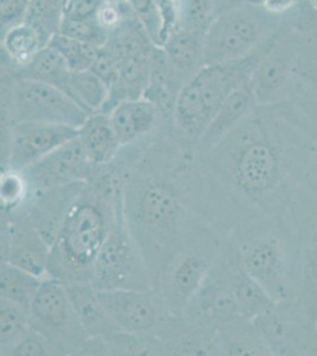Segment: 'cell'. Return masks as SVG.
Returning a JSON list of instances; mask_svg holds the SVG:
<instances>
[{
    "label": "cell",
    "mask_w": 317,
    "mask_h": 356,
    "mask_svg": "<svg viewBox=\"0 0 317 356\" xmlns=\"http://www.w3.org/2000/svg\"><path fill=\"white\" fill-rule=\"evenodd\" d=\"M103 0H68L65 18L83 19L96 17Z\"/></svg>",
    "instance_id": "45"
},
{
    "label": "cell",
    "mask_w": 317,
    "mask_h": 356,
    "mask_svg": "<svg viewBox=\"0 0 317 356\" xmlns=\"http://www.w3.org/2000/svg\"><path fill=\"white\" fill-rule=\"evenodd\" d=\"M317 131L289 102L257 105L221 142L196 151L198 206L224 235L261 222L296 227L317 206Z\"/></svg>",
    "instance_id": "1"
},
{
    "label": "cell",
    "mask_w": 317,
    "mask_h": 356,
    "mask_svg": "<svg viewBox=\"0 0 317 356\" xmlns=\"http://www.w3.org/2000/svg\"><path fill=\"white\" fill-rule=\"evenodd\" d=\"M186 81L174 70L164 49L155 45L151 53V76L144 97L157 106L166 122H172L178 97Z\"/></svg>",
    "instance_id": "24"
},
{
    "label": "cell",
    "mask_w": 317,
    "mask_h": 356,
    "mask_svg": "<svg viewBox=\"0 0 317 356\" xmlns=\"http://www.w3.org/2000/svg\"><path fill=\"white\" fill-rule=\"evenodd\" d=\"M151 53L123 61L117 80L109 88L108 99L101 112L109 113L121 102L144 97L151 76Z\"/></svg>",
    "instance_id": "29"
},
{
    "label": "cell",
    "mask_w": 317,
    "mask_h": 356,
    "mask_svg": "<svg viewBox=\"0 0 317 356\" xmlns=\"http://www.w3.org/2000/svg\"><path fill=\"white\" fill-rule=\"evenodd\" d=\"M300 17L276 16L253 1L219 13L206 30L205 65L236 61L256 53L285 28L298 24Z\"/></svg>",
    "instance_id": "6"
},
{
    "label": "cell",
    "mask_w": 317,
    "mask_h": 356,
    "mask_svg": "<svg viewBox=\"0 0 317 356\" xmlns=\"http://www.w3.org/2000/svg\"><path fill=\"white\" fill-rule=\"evenodd\" d=\"M268 13L276 16L298 18L301 16L307 1L305 0H251Z\"/></svg>",
    "instance_id": "43"
},
{
    "label": "cell",
    "mask_w": 317,
    "mask_h": 356,
    "mask_svg": "<svg viewBox=\"0 0 317 356\" xmlns=\"http://www.w3.org/2000/svg\"><path fill=\"white\" fill-rule=\"evenodd\" d=\"M298 243V288L293 300L311 322L317 318V206L295 227Z\"/></svg>",
    "instance_id": "19"
},
{
    "label": "cell",
    "mask_w": 317,
    "mask_h": 356,
    "mask_svg": "<svg viewBox=\"0 0 317 356\" xmlns=\"http://www.w3.org/2000/svg\"><path fill=\"white\" fill-rule=\"evenodd\" d=\"M122 63L123 61L117 56V54L114 50L107 45H103L98 49L96 60L94 62L90 70L97 77H100L108 88H110L114 81L117 80Z\"/></svg>",
    "instance_id": "41"
},
{
    "label": "cell",
    "mask_w": 317,
    "mask_h": 356,
    "mask_svg": "<svg viewBox=\"0 0 317 356\" xmlns=\"http://www.w3.org/2000/svg\"><path fill=\"white\" fill-rule=\"evenodd\" d=\"M46 278H40L31 272L11 263L1 261L0 267V298L10 300L30 310L35 297Z\"/></svg>",
    "instance_id": "33"
},
{
    "label": "cell",
    "mask_w": 317,
    "mask_h": 356,
    "mask_svg": "<svg viewBox=\"0 0 317 356\" xmlns=\"http://www.w3.org/2000/svg\"><path fill=\"white\" fill-rule=\"evenodd\" d=\"M181 316L213 332L241 318L226 278L221 251L204 283Z\"/></svg>",
    "instance_id": "18"
},
{
    "label": "cell",
    "mask_w": 317,
    "mask_h": 356,
    "mask_svg": "<svg viewBox=\"0 0 317 356\" xmlns=\"http://www.w3.org/2000/svg\"><path fill=\"white\" fill-rule=\"evenodd\" d=\"M315 332H316V337H317V318H316V322H315Z\"/></svg>",
    "instance_id": "50"
},
{
    "label": "cell",
    "mask_w": 317,
    "mask_h": 356,
    "mask_svg": "<svg viewBox=\"0 0 317 356\" xmlns=\"http://www.w3.org/2000/svg\"><path fill=\"white\" fill-rule=\"evenodd\" d=\"M65 286L89 339H100L120 332L103 308L92 283H65Z\"/></svg>",
    "instance_id": "26"
},
{
    "label": "cell",
    "mask_w": 317,
    "mask_h": 356,
    "mask_svg": "<svg viewBox=\"0 0 317 356\" xmlns=\"http://www.w3.org/2000/svg\"><path fill=\"white\" fill-rule=\"evenodd\" d=\"M105 45L114 50L122 61L148 55L155 47L134 8L117 28L109 33L108 41Z\"/></svg>",
    "instance_id": "31"
},
{
    "label": "cell",
    "mask_w": 317,
    "mask_h": 356,
    "mask_svg": "<svg viewBox=\"0 0 317 356\" xmlns=\"http://www.w3.org/2000/svg\"><path fill=\"white\" fill-rule=\"evenodd\" d=\"M226 278L237 303L241 318L253 321L261 315L275 300L265 292L257 280L250 275L241 261L237 245L231 238H226L221 247Z\"/></svg>",
    "instance_id": "20"
},
{
    "label": "cell",
    "mask_w": 317,
    "mask_h": 356,
    "mask_svg": "<svg viewBox=\"0 0 317 356\" xmlns=\"http://www.w3.org/2000/svg\"><path fill=\"white\" fill-rule=\"evenodd\" d=\"M90 114L55 86L1 76V122H50L80 129Z\"/></svg>",
    "instance_id": "8"
},
{
    "label": "cell",
    "mask_w": 317,
    "mask_h": 356,
    "mask_svg": "<svg viewBox=\"0 0 317 356\" xmlns=\"http://www.w3.org/2000/svg\"><path fill=\"white\" fill-rule=\"evenodd\" d=\"M275 38L256 53L241 60L205 65L186 82L178 97L172 120L181 138L196 147L225 100L250 81L256 65Z\"/></svg>",
    "instance_id": "4"
},
{
    "label": "cell",
    "mask_w": 317,
    "mask_h": 356,
    "mask_svg": "<svg viewBox=\"0 0 317 356\" xmlns=\"http://www.w3.org/2000/svg\"><path fill=\"white\" fill-rule=\"evenodd\" d=\"M225 239L212 223H201L173 257L154 289L172 315L185 312L211 271Z\"/></svg>",
    "instance_id": "7"
},
{
    "label": "cell",
    "mask_w": 317,
    "mask_h": 356,
    "mask_svg": "<svg viewBox=\"0 0 317 356\" xmlns=\"http://www.w3.org/2000/svg\"><path fill=\"white\" fill-rule=\"evenodd\" d=\"M48 45L55 49L65 58L69 68L73 72L90 70L100 49L95 45L89 44L87 42L65 36L63 33H57L49 42Z\"/></svg>",
    "instance_id": "37"
},
{
    "label": "cell",
    "mask_w": 317,
    "mask_h": 356,
    "mask_svg": "<svg viewBox=\"0 0 317 356\" xmlns=\"http://www.w3.org/2000/svg\"><path fill=\"white\" fill-rule=\"evenodd\" d=\"M257 102L253 95L250 81L241 85L230 95L216 115L212 118L204 134L196 145L197 152H204L221 142L231 131L234 130L248 117Z\"/></svg>",
    "instance_id": "23"
},
{
    "label": "cell",
    "mask_w": 317,
    "mask_h": 356,
    "mask_svg": "<svg viewBox=\"0 0 317 356\" xmlns=\"http://www.w3.org/2000/svg\"><path fill=\"white\" fill-rule=\"evenodd\" d=\"M236 243L245 268L275 302L293 300L298 288L295 228L261 222L228 236Z\"/></svg>",
    "instance_id": "5"
},
{
    "label": "cell",
    "mask_w": 317,
    "mask_h": 356,
    "mask_svg": "<svg viewBox=\"0 0 317 356\" xmlns=\"http://www.w3.org/2000/svg\"><path fill=\"white\" fill-rule=\"evenodd\" d=\"M57 349L44 336L33 330L13 349L11 356H58Z\"/></svg>",
    "instance_id": "42"
},
{
    "label": "cell",
    "mask_w": 317,
    "mask_h": 356,
    "mask_svg": "<svg viewBox=\"0 0 317 356\" xmlns=\"http://www.w3.org/2000/svg\"><path fill=\"white\" fill-rule=\"evenodd\" d=\"M311 186H313L314 195L317 200V156L314 164L313 176H311Z\"/></svg>",
    "instance_id": "47"
},
{
    "label": "cell",
    "mask_w": 317,
    "mask_h": 356,
    "mask_svg": "<svg viewBox=\"0 0 317 356\" xmlns=\"http://www.w3.org/2000/svg\"><path fill=\"white\" fill-rule=\"evenodd\" d=\"M250 1L251 0H214V17Z\"/></svg>",
    "instance_id": "46"
},
{
    "label": "cell",
    "mask_w": 317,
    "mask_h": 356,
    "mask_svg": "<svg viewBox=\"0 0 317 356\" xmlns=\"http://www.w3.org/2000/svg\"><path fill=\"white\" fill-rule=\"evenodd\" d=\"M71 72L73 70L69 68L65 58L55 49L46 45L30 65L12 72H1V76L36 80L55 86L62 92H65Z\"/></svg>",
    "instance_id": "32"
},
{
    "label": "cell",
    "mask_w": 317,
    "mask_h": 356,
    "mask_svg": "<svg viewBox=\"0 0 317 356\" xmlns=\"http://www.w3.org/2000/svg\"><path fill=\"white\" fill-rule=\"evenodd\" d=\"M218 355L273 356L253 321L239 318L216 334Z\"/></svg>",
    "instance_id": "30"
},
{
    "label": "cell",
    "mask_w": 317,
    "mask_h": 356,
    "mask_svg": "<svg viewBox=\"0 0 317 356\" xmlns=\"http://www.w3.org/2000/svg\"><path fill=\"white\" fill-rule=\"evenodd\" d=\"M110 1H119V3H122V1H128V0H110Z\"/></svg>",
    "instance_id": "49"
},
{
    "label": "cell",
    "mask_w": 317,
    "mask_h": 356,
    "mask_svg": "<svg viewBox=\"0 0 317 356\" xmlns=\"http://www.w3.org/2000/svg\"><path fill=\"white\" fill-rule=\"evenodd\" d=\"M31 191L24 172L11 168L1 169L0 203L1 211H13L28 202Z\"/></svg>",
    "instance_id": "38"
},
{
    "label": "cell",
    "mask_w": 317,
    "mask_h": 356,
    "mask_svg": "<svg viewBox=\"0 0 317 356\" xmlns=\"http://www.w3.org/2000/svg\"><path fill=\"white\" fill-rule=\"evenodd\" d=\"M115 162L122 171L125 222L155 289L189 234L209 221L198 207L196 147L165 122L152 137L122 146Z\"/></svg>",
    "instance_id": "2"
},
{
    "label": "cell",
    "mask_w": 317,
    "mask_h": 356,
    "mask_svg": "<svg viewBox=\"0 0 317 356\" xmlns=\"http://www.w3.org/2000/svg\"><path fill=\"white\" fill-rule=\"evenodd\" d=\"M97 296L121 332L154 334L161 322L172 315L154 289L97 290Z\"/></svg>",
    "instance_id": "16"
},
{
    "label": "cell",
    "mask_w": 317,
    "mask_h": 356,
    "mask_svg": "<svg viewBox=\"0 0 317 356\" xmlns=\"http://www.w3.org/2000/svg\"><path fill=\"white\" fill-rule=\"evenodd\" d=\"M77 134V129L50 122H1V169L25 170Z\"/></svg>",
    "instance_id": "13"
},
{
    "label": "cell",
    "mask_w": 317,
    "mask_h": 356,
    "mask_svg": "<svg viewBox=\"0 0 317 356\" xmlns=\"http://www.w3.org/2000/svg\"><path fill=\"white\" fill-rule=\"evenodd\" d=\"M28 314L33 330L44 336L60 356L83 355L89 336L78 320L65 283L55 278L44 280Z\"/></svg>",
    "instance_id": "9"
},
{
    "label": "cell",
    "mask_w": 317,
    "mask_h": 356,
    "mask_svg": "<svg viewBox=\"0 0 317 356\" xmlns=\"http://www.w3.org/2000/svg\"><path fill=\"white\" fill-rule=\"evenodd\" d=\"M92 285L96 290H152L145 258L125 222L123 208L117 213L108 239L94 267Z\"/></svg>",
    "instance_id": "10"
},
{
    "label": "cell",
    "mask_w": 317,
    "mask_h": 356,
    "mask_svg": "<svg viewBox=\"0 0 317 356\" xmlns=\"http://www.w3.org/2000/svg\"><path fill=\"white\" fill-rule=\"evenodd\" d=\"M50 252L51 246L33 225L25 206L1 211V261L49 278Z\"/></svg>",
    "instance_id": "14"
},
{
    "label": "cell",
    "mask_w": 317,
    "mask_h": 356,
    "mask_svg": "<svg viewBox=\"0 0 317 356\" xmlns=\"http://www.w3.org/2000/svg\"><path fill=\"white\" fill-rule=\"evenodd\" d=\"M68 0H28L25 21L33 25L46 45L60 33Z\"/></svg>",
    "instance_id": "36"
},
{
    "label": "cell",
    "mask_w": 317,
    "mask_h": 356,
    "mask_svg": "<svg viewBox=\"0 0 317 356\" xmlns=\"http://www.w3.org/2000/svg\"><path fill=\"white\" fill-rule=\"evenodd\" d=\"M122 171L117 162L85 182L51 245L49 278L92 283L94 267L122 208Z\"/></svg>",
    "instance_id": "3"
},
{
    "label": "cell",
    "mask_w": 317,
    "mask_h": 356,
    "mask_svg": "<svg viewBox=\"0 0 317 356\" xmlns=\"http://www.w3.org/2000/svg\"><path fill=\"white\" fill-rule=\"evenodd\" d=\"M65 93L89 114L101 112L108 99L109 88L92 70L71 72Z\"/></svg>",
    "instance_id": "34"
},
{
    "label": "cell",
    "mask_w": 317,
    "mask_h": 356,
    "mask_svg": "<svg viewBox=\"0 0 317 356\" xmlns=\"http://www.w3.org/2000/svg\"><path fill=\"white\" fill-rule=\"evenodd\" d=\"M33 332L28 310L0 298V352L11 356L13 349Z\"/></svg>",
    "instance_id": "35"
},
{
    "label": "cell",
    "mask_w": 317,
    "mask_h": 356,
    "mask_svg": "<svg viewBox=\"0 0 317 356\" xmlns=\"http://www.w3.org/2000/svg\"><path fill=\"white\" fill-rule=\"evenodd\" d=\"M78 139L89 159L98 166L109 165L120 152V140L112 127L108 113L90 114L78 129Z\"/></svg>",
    "instance_id": "27"
},
{
    "label": "cell",
    "mask_w": 317,
    "mask_h": 356,
    "mask_svg": "<svg viewBox=\"0 0 317 356\" xmlns=\"http://www.w3.org/2000/svg\"><path fill=\"white\" fill-rule=\"evenodd\" d=\"M60 33L65 36L73 37L80 41L87 42L89 44L101 48L108 41L109 33L105 30L96 17L83 18V19H70L65 18Z\"/></svg>",
    "instance_id": "39"
},
{
    "label": "cell",
    "mask_w": 317,
    "mask_h": 356,
    "mask_svg": "<svg viewBox=\"0 0 317 356\" xmlns=\"http://www.w3.org/2000/svg\"><path fill=\"white\" fill-rule=\"evenodd\" d=\"M179 28L206 31L214 18V0H179Z\"/></svg>",
    "instance_id": "40"
},
{
    "label": "cell",
    "mask_w": 317,
    "mask_h": 356,
    "mask_svg": "<svg viewBox=\"0 0 317 356\" xmlns=\"http://www.w3.org/2000/svg\"><path fill=\"white\" fill-rule=\"evenodd\" d=\"M300 53V31L296 24L285 28L262 56L250 85L257 105L288 102Z\"/></svg>",
    "instance_id": "12"
},
{
    "label": "cell",
    "mask_w": 317,
    "mask_h": 356,
    "mask_svg": "<svg viewBox=\"0 0 317 356\" xmlns=\"http://www.w3.org/2000/svg\"><path fill=\"white\" fill-rule=\"evenodd\" d=\"M205 33L179 28L161 47L171 65L186 82L205 67Z\"/></svg>",
    "instance_id": "25"
},
{
    "label": "cell",
    "mask_w": 317,
    "mask_h": 356,
    "mask_svg": "<svg viewBox=\"0 0 317 356\" xmlns=\"http://www.w3.org/2000/svg\"><path fill=\"white\" fill-rule=\"evenodd\" d=\"M28 0H1V31L25 21Z\"/></svg>",
    "instance_id": "44"
},
{
    "label": "cell",
    "mask_w": 317,
    "mask_h": 356,
    "mask_svg": "<svg viewBox=\"0 0 317 356\" xmlns=\"http://www.w3.org/2000/svg\"><path fill=\"white\" fill-rule=\"evenodd\" d=\"M85 182L71 183L30 195L24 206L33 225L51 246L70 207Z\"/></svg>",
    "instance_id": "21"
},
{
    "label": "cell",
    "mask_w": 317,
    "mask_h": 356,
    "mask_svg": "<svg viewBox=\"0 0 317 356\" xmlns=\"http://www.w3.org/2000/svg\"><path fill=\"white\" fill-rule=\"evenodd\" d=\"M253 323L273 356H316L315 323L295 300L273 302Z\"/></svg>",
    "instance_id": "11"
},
{
    "label": "cell",
    "mask_w": 317,
    "mask_h": 356,
    "mask_svg": "<svg viewBox=\"0 0 317 356\" xmlns=\"http://www.w3.org/2000/svg\"><path fill=\"white\" fill-rule=\"evenodd\" d=\"M307 1V4L311 8V11H313L315 15H317V0H305Z\"/></svg>",
    "instance_id": "48"
},
{
    "label": "cell",
    "mask_w": 317,
    "mask_h": 356,
    "mask_svg": "<svg viewBox=\"0 0 317 356\" xmlns=\"http://www.w3.org/2000/svg\"><path fill=\"white\" fill-rule=\"evenodd\" d=\"M46 47L43 37L26 22L13 25L1 36V72L24 68Z\"/></svg>",
    "instance_id": "28"
},
{
    "label": "cell",
    "mask_w": 317,
    "mask_h": 356,
    "mask_svg": "<svg viewBox=\"0 0 317 356\" xmlns=\"http://www.w3.org/2000/svg\"><path fill=\"white\" fill-rule=\"evenodd\" d=\"M300 53L288 102L317 131V15L305 4L298 19Z\"/></svg>",
    "instance_id": "17"
},
{
    "label": "cell",
    "mask_w": 317,
    "mask_h": 356,
    "mask_svg": "<svg viewBox=\"0 0 317 356\" xmlns=\"http://www.w3.org/2000/svg\"><path fill=\"white\" fill-rule=\"evenodd\" d=\"M105 166L96 165L89 159L77 134V137L57 147L23 172L31 194H35L71 183L88 182Z\"/></svg>",
    "instance_id": "15"
},
{
    "label": "cell",
    "mask_w": 317,
    "mask_h": 356,
    "mask_svg": "<svg viewBox=\"0 0 317 356\" xmlns=\"http://www.w3.org/2000/svg\"><path fill=\"white\" fill-rule=\"evenodd\" d=\"M108 114L122 146L152 137L166 122L157 106L145 97L121 102Z\"/></svg>",
    "instance_id": "22"
}]
</instances>
